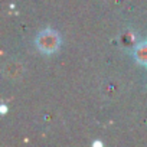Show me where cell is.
<instances>
[{
    "label": "cell",
    "instance_id": "obj_1",
    "mask_svg": "<svg viewBox=\"0 0 147 147\" xmlns=\"http://www.w3.org/2000/svg\"><path fill=\"white\" fill-rule=\"evenodd\" d=\"M61 45V38L55 30L46 29L36 36V46L43 53H53Z\"/></svg>",
    "mask_w": 147,
    "mask_h": 147
},
{
    "label": "cell",
    "instance_id": "obj_2",
    "mask_svg": "<svg viewBox=\"0 0 147 147\" xmlns=\"http://www.w3.org/2000/svg\"><path fill=\"white\" fill-rule=\"evenodd\" d=\"M25 74V65L19 61H9L5 68H3V77L10 80V81H16L19 78H22V75Z\"/></svg>",
    "mask_w": 147,
    "mask_h": 147
},
{
    "label": "cell",
    "instance_id": "obj_3",
    "mask_svg": "<svg viewBox=\"0 0 147 147\" xmlns=\"http://www.w3.org/2000/svg\"><path fill=\"white\" fill-rule=\"evenodd\" d=\"M101 92L107 100H114L115 97H118V94L121 92V82L118 78H111L107 80L105 82H102L101 87Z\"/></svg>",
    "mask_w": 147,
    "mask_h": 147
},
{
    "label": "cell",
    "instance_id": "obj_4",
    "mask_svg": "<svg viewBox=\"0 0 147 147\" xmlns=\"http://www.w3.org/2000/svg\"><path fill=\"white\" fill-rule=\"evenodd\" d=\"M134 58L138 63L147 66V42L137 43L134 46Z\"/></svg>",
    "mask_w": 147,
    "mask_h": 147
},
{
    "label": "cell",
    "instance_id": "obj_5",
    "mask_svg": "<svg viewBox=\"0 0 147 147\" xmlns=\"http://www.w3.org/2000/svg\"><path fill=\"white\" fill-rule=\"evenodd\" d=\"M136 40H137V36H136L134 32H131V30H125V32H123V33L120 35V43H121L123 46H125V48L136 46V45H137Z\"/></svg>",
    "mask_w": 147,
    "mask_h": 147
}]
</instances>
